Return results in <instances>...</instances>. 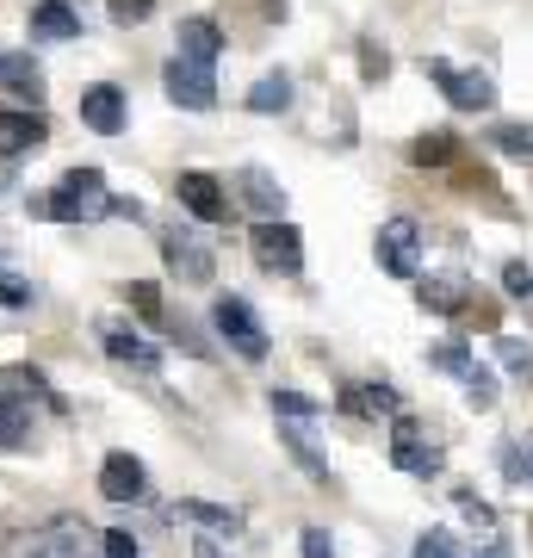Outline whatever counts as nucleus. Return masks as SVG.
I'll list each match as a JSON object with an SVG mask.
<instances>
[{
	"label": "nucleus",
	"mask_w": 533,
	"mask_h": 558,
	"mask_svg": "<svg viewBox=\"0 0 533 558\" xmlns=\"http://www.w3.org/2000/svg\"><path fill=\"white\" fill-rule=\"evenodd\" d=\"M44 218L57 223H94L112 211V199H106V174L99 168H75V174H62V186L50 193V199H38Z\"/></svg>",
	"instance_id": "nucleus-1"
},
{
	"label": "nucleus",
	"mask_w": 533,
	"mask_h": 558,
	"mask_svg": "<svg viewBox=\"0 0 533 558\" xmlns=\"http://www.w3.org/2000/svg\"><path fill=\"white\" fill-rule=\"evenodd\" d=\"M32 38H81V13L69 7V0H38L32 7Z\"/></svg>",
	"instance_id": "nucleus-16"
},
{
	"label": "nucleus",
	"mask_w": 533,
	"mask_h": 558,
	"mask_svg": "<svg viewBox=\"0 0 533 558\" xmlns=\"http://www.w3.org/2000/svg\"><path fill=\"white\" fill-rule=\"evenodd\" d=\"M341 410H354V416H385V410H397V391L391 385H360V391H341Z\"/></svg>",
	"instance_id": "nucleus-21"
},
{
	"label": "nucleus",
	"mask_w": 533,
	"mask_h": 558,
	"mask_svg": "<svg viewBox=\"0 0 533 558\" xmlns=\"http://www.w3.org/2000/svg\"><path fill=\"white\" fill-rule=\"evenodd\" d=\"M44 137H50V131H44L38 112H0V156L7 161L25 156V149H38Z\"/></svg>",
	"instance_id": "nucleus-15"
},
{
	"label": "nucleus",
	"mask_w": 533,
	"mask_h": 558,
	"mask_svg": "<svg viewBox=\"0 0 533 558\" xmlns=\"http://www.w3.org/2000/svg\"><path fill=\"white\" fill-rule=\"evenodd\" d=\"M161 255H168V267H174L186 286H205V279L218 274V260H211V248L193 236V230H168L161 236Z\"/></svg>",
	"instance_id": "nucleus-10"
},
{
	"label": "nucleus",
	"mask_w": 533,
	"mask_h": 558,
	"mask_svg": "<svg viewBox=\"0 0 533 558\" xmlns=\"http://www.w3.org/2000/svg\"><path fill=\"white\" fill-rule=\"evenodd\" d=\"M496 143H502L509 156H533V131L528 124H496Z\"/></svg>",
	"instance_id": "nucleus-28"
},
{
	"label": "nucleus",
	"mask_w": 533,
	"mask_h": 558,
	"mask_svg": "<svg viewBox=\"0 0 533 558\" xmlns=\"http://www.w3.org/2000/svg\"><path fill=\"white\" fill-rule=\"evenodd\" d=\"M0 299H7V304H25V299H32V292H25V279L0 274Z\"/></svg>",
	"instance_id": "nucleus-36"
},
{
	"label": "nucleus",
	"mask_w": 533,
	"mask_h": 558,
	"mask_svg": "<svg viewBox=\"0 0 533 558\" xmlns=\"http://www.w3.org/2000/svg\"><path fill=\"white\" fill-rule=\"evenodd\" d=\"M435 366H440V373H453V379H472V354H465L459 341H440V348H435Z\"/></svg>",
	"instance_id": "nucleus-24"
},
{
	"label": "nucleus",
	"mask_w": 533,
	"mask_h": 558,
	"mask_svg": "<svg viewBox=\"0 0 533 558\" xmlns=\"http://www.w3.org/2000/svg\"><path fill=\"white\" fill-rule=\"evenodd\" d=\"M218 50H223L218 20H180V57H193V62H218Z\"/></svg>",
	"instance_id": "nucleus-19"
},
{
	"label": "nucleus",
	"mask_w": 533,
	"mask_h": 558,
	"mask_svg": "<svg viewBox=\"0 0 533 558\" xmlns=\"http://www.w3.org/2000/svg\"><path fill=\"white\" fill-rule=\"evenodd\" d=\"M521 459H528V478H533V440H528V447H521Z\"/></svg>",
	"instance_id": "nucleus-38"
},
{
	"label": "nucleus",
	"mask_w": 533,
	"mask_h": 558,
	"mask_svg": "<svg viewBox=\"0 0 533 558\" xmlns=\"http://www.w3.org/2000/svg\"><path fill=\"white\" fill-rule=\"evenodd\" d=\"M428 75H435V87L459 106V112H490V106H496V81L477 75V69H453V62L435 57V62H428Z\"/></svg>",
	"instance_id": "nucleus-5"
},
{
	"label": "nucleus",
	"mask_w": 533,
	"mask_h": 558,
	"mask_svg": "<svg viewBox=\"0 0 533 558\" xmlns=\"http://www.w3.org/2000/svg\"><path fill=\"white\" fill-rule=\"evenodd\" d=\"M477 558H514V553H509V539H484V546H477Z\"/></svg>",
	"instance_id": "nucleus-37"
},
{
	"label": "nucleus",
	"mask_w": 533,
	"mask_h": 558,
	"mask_svg": "<svg viewBox=\"0 0 533 558\" xmlns=\"http://www.w3.org/2000/svg\"><path fill=\"white\" fill-rule=\"evenodd\" d=\"M465 398H472L477 410H490V403H496V379L484 373V366H472V379H465Z\"/></svg>",
	"instance_id": "nucleus-30"
},
{
	"label": "nucleus",
	"mask_w": 533,
	"mask_h": 558,
	"mask_svg": "<svg viewBox=\"0 0 533 558\" xmlns=\"http://www.w3.org/2000/svg\"><path fill=\"white\" fill-rule=\"evenodd\" d=\"M0 81H7L20 100H32V106L44 100V69L25 57V50H0Z\"/></svg>",
	"instance_id": "nucleus-17"
},
{
	"label": "nucleus",
	"mask_w": 533,
	"mask_h": 558,
	"mask_svg": "<svg viewBox=\"0 0 533 558\" xmlns=\"http://www.w3.org/2000/svg\"><path fill=\"white\" fill-rule=\"evenodd\" d=\"M149 13H156V0H112V20L119 25H143Z\"/></svg>",
	"instance_id": "nucleus-31"
},
{
	"label": "nucleus",
	"mask_w": 533,
	"mask_h": 558,
	"mask_svg": "<svg viewBox=\"0 0 533 558\" xmlns=\"http://www.w3.org/2000/svg\"><path fill=\"white\" fill-rule=\"evenodd\" d=\"M415 299H422V311H440V317H453V311H465L472 286H465L459 274H428V279H415Z\"/></svg>",
	"instance_id": "nucleus-14"
},
{
	"label": "nucleus",
	"mask_w": 533,
	"mask_h": 558,
	"mask_svg": "<svg viewBox=\"0 0 533 558\" xmlns=\"http://www.w3.org/2000/svg\"><path fill=\"white\" fill-rule=\"evenodd\" d=\"M415 558H465L453 546V534H440V527H428V534L415 539Z\"/></svg>",
	"instance_id": "nucleus-25"
},
{
	"label": "nucleus",
	"mask_w": 533,
	"mask_h": 558,
	"mask_svg": "<svg viewBox=\"0 0 533 558\" xmlns=\"http://www.w3.org/2000/svg\"><path fill=\"white\" fill-rule=\"evenodd\" d=\"M161 87H168V100L186 106V112H211V106H218V81H211V62L174 57V62H168V75H161Z\"/></svg>",
	"instance_id": "nucleus-4"
},
{
	"label": "nucleus",
	"mask_w": 533,
	"mask_h": 558,
	"mask_svg": "<svg viewBox=\"0 0 533 558\" xmlns=\"http://www.w3.org/2000/svg\"><path fill=\"white\" fill-rule=\"evenodd\" d=\"M459 509H465V521H477V527H490V521H496V515H490V502H477L472 490L459 497Z\"/></svg>",
	"instance_id": "nucleus-35"
},
{
	"label": "nucleus",
	"mask_w": 533,
	"mask_h": 558,
	"mask_svg": "<svg viewBox=\"0 0 533 558\" xmlns=\"http://www.w3.org/2000/svg\"><path fill=\"white\" fill-rule=\"evenodd\" d=\"M502 478H509V484L528 478V459H521V447H502Z\"/></svg>",
	"instance_id": "nucleus-34"
},
{
	"label": "nucleus",
	"mask_w": 533,
	"mask_h": 558,
	"mask_svg": "<svg viewBox=\"0 0 533 558\" xmlns=\"http://www.w3.org/2000/svg\"><path fill=\"white\" fill-rule=\"evenodd\" d=\"M174 193H180V205H186L198 223H223L230 218V199H223L218 174H205V168H186V174L174 180Z\"/></svg>",
	"instance_id": "nucleus-9"
},
{
	"label": "nucleus",
	"mask_w": 533,
	"mask_h": 558,
	"mask_svg": "<svg viewBox=\"0 0 533 558\" xmlns=\"http://www.w3.org/2000/svg\"><path fill=\"white\" fill-rule=\"evenodd\" d=\"M391 465H397V472H410V478H435V472H440V447H435V440H422V428H415L410 416H397V428H391Z\"/></svg>",
	"instance_id": "nucleus-8"
},
{
	"label": "nucleus",
	"mask_w": 533,
	"mask_h": 558,
	"mask_svg": "<svg viewBox=\"0 0 533 558\" xmlns=\"http://www.w3.org/2000/svg\"><path fill=\"white\" fill-rule=\"evenodd\" d=\"M274 410L279 416H323V403L304 398V391H274Z\"/></svg>",
	"instance_id": "nucleus-27"
},
{
	"label": "nucleus",
	"mask_w": 533,
	"mask_h": 558,
	"mask_svg": "<svg viewBox=\"0 0 533 558\" xmlns=\"http://www.w3.org/2000/svg\"><path fill=\"white\" fill-rule=\"evenodd\" d=\"M242 199L255 205L261 218H279V211H286V193L274 186V174H267V168H242Z\"/></svg>",
	"instance_id": "nucleus-20"
},
{
	"label": "nucleus",
	"mask_w": 533,
	"mask_h": 558,
	"mask_svg": "<svg viewBox=\"0 0 533 558\" xmlns=\"http://www.w3.org/2000/svg\"><path fill=\"white\" fill-rule=\"evenodd\" d=\"M20 558H87V527H81L75 515L44 521L38 534L20 539Z\"/></svg>",
	"instance_id": "nucleus-7"
},
{
	"label": "nucleus",
	"mask_w": 533,
	"mask_h": 558,
	"mask_svg": "<svg viewBox=\"0 0 533 558\" xmlns=\"http://www.w3.org/2000/svg\"><path fill=\"white\" fill-rule=\"evenodd\" d=\"M99 546H106V558H137V539L124 534V527H112V534L99 539Z\"/></svg>",
	"instance_id": "nucleus-33"
},
{
	"label": "nucleus",
	"mask_w": 533,
	"mask_h": 558,
	"mask_svg": "<svg viewBox=\"0 0 533 558\" xmlns=\"http://www.w3.org/2000/svg\"><path fill=\"white\" fill-rule=\"evenodd\" d=\"M410 156H415V168H440V161H453V137H447V131H435V137L415 143Z\"/></svg>",
	"instance_id": "nucleus-23"
},
{
	"label": "nucleus",
	"mask_w": 533,
	"mask_h": 558,
	"mask_svg": "<svg viewBox=\"0 0 533 558\" xmlns=\"http://www.w3.org/2000/svg\"><path fill=\"white\" fill-rule=\"evenodd\" d=\"M502 286H509V299H533V267L528 260H509L502 267Z\"/></svg>",
	"instance_id": "nucleus-29"
},
{
	"label": "nucleus",
	"mask_w": 533,
	"mask_h": 558,
	"mask_svg": "<svg viewBox=\"0 0 533 558\" xmlns=\"http://www.w3.org/2000/svg\"><path fill=\"white\" fill-rule=\"evenodd\" d=\"M298 546H304V558H336V539L323 534V527H304V539H298Z\"/></svg>",
	"instance_id": "nucleus-32"
},
{
	"label": "nucleus",
	"mask_w": 533,
	"mask_h": 558,
	"mask_svg": "<svg viewBox=\"0 0 533 558\" xmlns=\"http://www.w3.org/2000/svg\"><path fill=\"white\" fill-rule=\"evenodd\" d=\"M378 267H385V274H397V279L422 274V230H415V218L378 223Z\"/></svg>",
	"instance_id": "nucleus-6"
},
{
	"label": "nucleus",
	"mask_w": 533,
	"mask_h": 558,
	"mask_svg": "<svg viewBox=\"0 0 533 558\" xmlns=\"http://www.w3.org/2000/svg\"><path fill=\"white\" fill-rule=\"evenodd\" d=\"M99 341H106V354L124 360V366H137V373H156L161 354L149 348V341L137 336V329H124V323H99Z\"/></svg>",
	"instance_id": "nucleus-13"
},
{
	"label": "nucleus",
	"mask_w": 533,
	"mask_h": 558,
	"mask_svg": "<svg viewBox=\"0 0 533 558\" xmlns=\"http://www.w3.org/2000/svg\"><path fill=\"white\" fill-rule=\"evenodd\" d=\"M143 490H149L143 459L137 453H106V465H99V497L106 502H137Z\"/></svg>",
	"instance_id": "nucleus-11"
},
{
	"label": "nucleus",
	"mask_w": 533,
	"mask_h": 558,
	"mask_svg": "<svg viewBox=\"0 0 533 558\" xmlns=\"http://www.w3.org/2000/svg\"><path fill=\"white\" fill-rule=\"evenodd\" d=\"M124 299L137 304V311H143L149 323H161V292L149 286V279H137V286H124Z\"/></svg>",
	"instance_id": "nucleus-26"
},
{
	"label": "nucleus",
	"mask_w": 533,
	"mask_h": 558,
	"mask_svg": "<svg viewBox=\"0 0 533 558\" xmlns=\"http://www.w3.org/2000/svg\"><path fill=\"white\" fill-rule=\"evenodd\" d=\"M211 323H218V336L230 341L242 360H267V329H261V317H255L249 299H218L211 304Z\"/></svg>",
	"instance_id": "nucleus-2"
},
{
	"label": "nucleus",
	"mask_w": 533,
	"mask_h": 558,
	"mask_svg": "<svg viewBox=\"0 0 533 558\" xmlns=\"http://www.w3.org/2000/svg\"><path fill=\"white\" fill-rule=\"evenodd\" d=\"M249 242H255V260L267 274H304V236L286 218H261Z\"/></svg>",
	"instance_id": "nucleus-3"
},
{
	"label": "nucleus",
	"mask_w": 533,
	"mask_h": 558,
	"mask_svg": "<svg viewBox=\"0 0 533 558\" xmlns=\"http://www.w3.org/2000/svg\"><path fill=\"white\" fill-rule=\"evenodd\" d=\"M174 521H198L205 534H242L237 509H223V502H198V497H180L174 502Z\"/></svg>",
	"instance_id": "nucleus-18"
},
{
	"label": "nucleus",
	"mask_w": 533,
	"mask_h": 558,
	"mask_svg": "<svg viewBox=\"0 0 533 558\" xmlns=\"http://www.w3.org/2000/svg\"><path fill=\"white\" fill-rule=\"evenodd\" d=\"M286 106H292V81L286 75H261L249 87V112H286Z\"/></svg>",
	"instance_id": "nucleus-22"
},
{
	"label": "nucleus",
	"mask_w": 533,
	"mask_h": 558,
	"mask_svg": "<svg viewBox=\"0 0 533 558\" xmlns=\"http://www.w3.org/2000/svg\"><path fill=\"white\" fill-rule=\"evenodd\" d=\"M81 124L99 131V137H119V131H124V94L112 87V81H99V87L81 94Z\"/></svg>",
	"instance_id": "nucleus-12"
},
{
	"label": "nucleus",
	"mask_w": 533,
	"mask_h": 558,
	"mask_svg": "<svg viewBox=\"0 0 533 558\" xmlns=\"http://www.w3.org/2000/svg\"><path fill=\"white\" fill-rule=\"evenodd\" d=\"M198 558H223V553H218V546H198Z\"/></svg>",
	"instance_id": "nucleus-39"
}]
</instances>
